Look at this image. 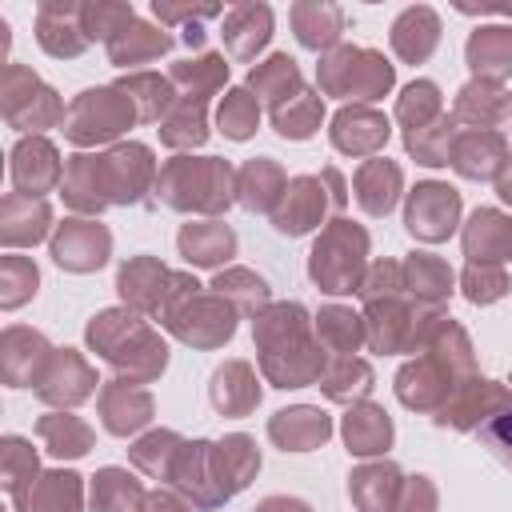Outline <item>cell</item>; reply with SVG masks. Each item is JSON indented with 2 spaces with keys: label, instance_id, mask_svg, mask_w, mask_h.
Masks as SVG:
<instances>
[{
  "label": "cell",
  "instance_id": "obj_1",
  "mask_svg": "<svg viewBox=\"0 0 512 512\" xmlns=\"http://www.w3.org/2000/svg\"><path fill=\"white\" fill-rule=\"evenodd\" d=\"M152 180V152L144 144H120L100 156H72L60 196L76 212H100L108 204H136Z\"/></svg>",
  "mask_w": 512,
  "mask_h": 512
},
{
  "label": "cell",
  "instance_id": "obj_2",
  "mask_svg": "<svg viewBox=\"0 0 512 512\" xmlns=\"http://www.w3.org/2000/svg\"><path fill=\"white\" fill-rule=\"evenodd\" d=\"M260 364L276 388H304L324 372V348L308 336V312L300 304H272L252 324Z\"/></svg>",
  "mask_w": 512,
  "mask_h": 512
},
{
  "label": "cell",
  "instance_id": "obj_3",
  "mask_svg": "<svg viewBox=\"0 0 512 512\" xmlns=\"http://www.w3.org/2000/svg\"><path fill=\"white\" fill-rule=\"evenodd\" d=\"M88 348L100 352V360H108L116 372H128L136 384L160 376L168 364L164 340L128 308H108V312L92 316Z\"/></svg>",
  "mask_w": 512,
  "mask_h": 512
},
{
  "label": "cell",
  "instance_id": "obj_4",
  "mask_svg": "<svg viewBox=\"0 0 512 512\" xmlns=\"http://www.w3.org/2000/svg\"><path fill=\"white\" fill-rule=\"evenodd\" d=\"M160 324H168L184 344L212 348L224 344L236 332V312L224 296H204L192 276H172L164 304H160Z\"/></svg>",
  "mask_w": 512,
  "mask_h": 512
},
{
  "label": "cell",
  "instance_id": "obj_5",
  "mask_svg": "<svg viewBox=\"0 0 512 512\" xmlns=\"http://www.w3.org/2000/svg\"><path fill=\"white\" fill-rule=\"evenodd\" d=\"M156 192L164 196L168 208H196V212H220L232 204V168L216 156H180L172 160L160 180H156Z\"/></svg>",
  "mask_w": 512,
  "mask_h": 512
},
{
  "label": "cell",
  "instance_id": "obj_6",
  "mask_svg": "<svg viewBox=\"0 0 512 512\" xmlns=\"http://www.w3.org/2000/svg\"><path fill=\"white\" fill-rule=\"evenodd\" d=\"M364 252H368L364 228H356L348 220H332V228L316 240V248L308 256V276L324 292H360Z\"/></svg>",
  "mask_w": 512,
  "mask_h": 512
},
{
  "label": "cell",
  "instance_id": "obj_7",
  "mask_svg": "<svg viewBox=\"0 0 512 512\" xmlns=\"http://www.w3.org/2000/svg\"><path fill=\"white\" fill-rule=\"evenodd\" d=\"M132 120L140 116L124 88H88L68 104L64 136L72 144H104V140H116Z\"/></svg>",
  "mask_w": 512,
  "mask_h": 512
},
{
  "label": "cell",
  "instance_id": "obj_8",
  "mask_svg": "<svg viewBox=\"0 0 512 512\" xmlns=\"http://www.w3.org/2000/svg\"><path fill=\"white\" fill-rule=\"evenodd\" d=\"M0 104H4V120L12 128H52L68 116L64 104L56 100V92L44 88L40 76L20 64L4 68V100Z\"/></svg>",
  "mask_w": 512,
  "mask_h": 512
},
{
  "label": "cell",
  "instance_id": "obj_9",
  "mask_svg": "<svg viewBox=\"0 0 512 512\" xmlns=\"http://www.w3.org/2000/svg\"><path fill=\"white\" fill-rule=\"evenodd\" d=\"M320 84L328 92L340 96H360V100H376L392 88V64L380 60L376 52H360V48H344L332 60H324L320 68Z\"/></svg>",
  "mask_w": 512,
  "mask_h": 512
},
{
  "label": "cell",
  "instance_id": "obj_10",
  "mask_svg": "<svg viewBox=\"0 0 512 512\" xmlns=\"http://www.w3.org/2000/svg\"><path fill=\"white\" fill-rule=\"evenodd\" d=\"M456 216H460V192L436 180H424L412 188L408 208H404V224L416 240H448L456 232Z\"/></svg>",
  "mask_w": 512,
  "mask_h": 512
},
{
  "label": "cell",
  "instance_id": "obj_11",
  "mask_svg": "<svg viewBox=\"0 0 512 512\" xmlns=\"http://www.w3.org/2000/svg\"><path fill=\"white\" fill-rule=\"evenodd\" d=\"M324 172L320 176H296V180H288V188H284V196H280V208L272 212V224H276V232H284V236H304L308 228H316L320 220H324V208L332 204V208H344V200L348 196H324Z\"/></svg>",
  "mask_w": 512,
  "mask_h": 512
},
{
  "label": "cell",
  "instance_id": "obj_12",
  "mask_svg": "<svg viewBox=\"0 0 512 512\" xmlns=\"http://www.w3.org/2000/svg\"><path fill=\"white\" fill-rule=\"evenodd\" d=\"M108 252H112V236L96 220L68 216L52 232V260L68 272H96L108 260Z\"/></svg>",
  "mask_w": 512,
  "mask_h": 512
},
{
  "label": "cell",
  "instance_id": "obj_13",
  "mask_svg": "<svg viewBox=\"0 0 512 512\" xmlns=\"http://www.w3.org/2000/svg\"><path fill=\"white\" fill-rule=\"evenodd\" d=\"M92 388H96V372L84 364V356L76 348L52 352L48 364H44V372H40V380H36V396L44 404H68V408L80 404V400H88Z\"/></svg>",
  "mask_w": 512,
  "mask_h": 512
},
{
  "label": "cell",
  "instance_id": "obj_14",
  "mask_svg": "<svg viewBox=\"0 0 512 512\" xmlns=\"http://www.w3.org/2000/svg\"><path fill=\"white\" fill-rule=\"evenodd\" d=\"M12 184L20 196H40L64 184V164L44 136H24L12 148Z\"/></svg>",
  "mask_w": 512,
  "mask_h": 512
},
{
  "label": "cell",
  "instance_id": "obj_15",
  "mask_svg": "<svg viewBox=\"0 0 512 512\" xmlns=\"http://www.w3.org/2000/svg\"><path fill=\"white\" fill-rule=\"evenodd\" d=\"M448 160L468 180H496L504 172V164H508V144L492 128H472V132L452 140V156Z\"/></svg>",
  "mask_w": 512,
  "mask_h": 512
},
{
  "label": "cell",
  "instance_id": "obj_16",
  "mask_svg": "<svg viewBox=\"0 0 512 512\" xmlns=\"http://www.w3.org/2000/svg\"><path fill=\"white\" fill-rule=\"evenodd\" d=\"M52 348L40 332L32 328H8L4 340H0V372H4V384L8 388H24V384H36L44 364H48Z\"/></svg>",
  "mask_w": 512,
  "mask_h": 512
},
{
  "label": "cell",
  "instance_id": "obj_17",
  "mask_svg": "<svg viewBox=\"0 0 512 512\" xmlns=\"http://www.w3.org/2000/svg\"><path fill=\"white\" fill-rule=\"evenodd\" d=\"M208 464H212V484L220 492V500L236 496L256 472H260V452L248 436H224L220 444L208 448Z\"/></svg>",
  "mask_w": 512,
  "mask_h": 512
},
{
  "label": "cell",
  "instance_id": "obj_18",
  "mask_svg": "<svg viewBox=\"0 0 512 512\" xmlns=\"http://www.w3.org/2000/svg\"><path fill=\"white\" fill-rule=\"evenodd\" d=\"M508 392L492 380H468L452 392V400L440 408L436 424H452V428H480L488 416H496L500 408H508Z\"/></svg>",
  "mask_w": 512,
  "mask_h": 512
},
{
  "label": "cell",
  "instance_id": "obj_19",
  "mask_svg": "<svg viewBox=\"0 0 512 512\" xmlns=\"http://www.w3.org/2000/svg\"><path fill=\"white\" fill-rule=\"evenodd\" d=\"M100 416H104V428L112 436L140 432L152 420V396L136 380H112L100 392Z\"/></svg>",
  "mask_w": 512,
  "mask_h": 512
},
{
  "label": "cell",
  "instance_id": "obj_20",
  "mask_svg": "<svg viewBox=\"0 0 512 512\" xmlns=\"http://www.w3.org/2000/svg\"><path fill=\"white\" fill-rule=\"evenodd\" d=\"M268 436H272L284 452H312V448H320V444L332 436V420H328V412L300 404V408L276 412L272 424H268Z\"/></svg>",
  "mask_w": 512,
  "mask_h": 512
},
{
  "label": "cell",
  "instance_id": "obj_21",
  "mask_svg": "<svg viewBox=\"0 0 512 512\" xmlns=\"http://www.w3.org/2000/svg\"><path fill=\"white\" fill-rule=\"evenodd\" d=\"M168 280H172V272H164V264H156L152 256H136V260H128V264L120 268L116 288H120L124 304H132V308H140V312H152V316H156V312H160V304H164Z\"/></svg>",
  "mask_w": 512,
  "mask_h": 512
},
{
  "label": "cell",
  "instance_id": "obj_22",
  "mask_svg": "<svg viewBox=\"0 0 512 512\" xmlns=\"http://www.w3.org/2000/svg\"><path fill=\"white\" fill-rule=\"evenodd\" d=\"M48 220H52V212H48V204H44L40 196L8 192L4 204H0V240H4L8 248H16V244H36V240H44Z\"/></svg>",
  "mask_w": 512,
  "mask_h": 512
},
{
  "label": "cell",
  "instance_id": "obj_23",
  "mask_svg": "<svg viewBox=\"0 0 512 512\" xmlns=\"http://www.w3.org/2000/svg\"><path fill=\"white\" fill-rule=\"evenodd\" d=\"M464 252L472 264L512 260V220H504L496 208H476L464 228Z\"/></svg>",
  "mask_w": 512,
  "mask_h": 512
},
{
  "label": "cell",
  "instance_id": "obj_24",
  "mask_svg": "<svg viewBox=\"0 0 512 512\" xmlns=\"http://www.w3.org/2000/svg\"><path fill=\"white\" fill-rule=\"evenodd\" d=\"M180 252L188 264H200V268H216L224 260H232L236 252V232L220 220H204V224H184L180 236H176Z\"/></svg>",
  "mask_w": 512,
  "mask_h": 512
},
{
  "label": "cell",
  "instance_id": "obj_25",
  "mask_svg": "<svg viewBox=\"0 0 512 512\" xmlns=\"http://www.w3.org/2000/svg\"><path fill=\"white\" fill-rule=\"evenodd\" d=\"M400 468L396 464H364L348 476V492L360 512H396L400 500Z\"/></svg>",
  "mask_w": 512,
  "mask_h": 512
},
{
  "label": "cell",
  "instance_id": "obj_26",
  "mask_svg": "<svg viewBox=\"0 0 512 512\" xmlns=\"http://www.w3.org/2000/svg\"><path fill=\"white\" fill-rule=\"evenodd\" d=\"M80 500H84V488L76 472H44L12 504L16 512H80Z\"/></svg>",
  "mask_w": 512,
  "mask_h": 512
},
{
  "label": "cell",
  "instance_id": "obj_27",
  "mask_svg": "<svg viewBox=\"0 0 512 512\" xmlns=\"http://www.w3.org/2000/svg\"><path fill=\"white\" fill-rule=\"evenodd\" d=\"M384 140H388V120L372 108H344L332 120V144L340 152L364 156V152H376Z\"/></svg>",
  "mask_w": 512,
  "mask_h": 512
},
{
  "label": "cell",
  "instance_id": "obj_28",
  "mask_svg": "<svg viewBox=\"0 0 512 512\" xmlns=\"http://www.w3.org/2000/svg\"><path fill=\"white\" fill-rule=\"evenodd\" d=\"M212 404L224 416H248L260 404L256 376H252V368L244 360H228L224 368H216V376H212Z\"/></svg>",
  "mask_w": 512,
  "mask_h": 512
},
{
  "label": "cell",
  "instance_id": "obj_29",
  "mask_svg": "<svg viewBox=\"0 0 512 512\" xmlns=\"http://www.w3.org/2000/svg\"><path fill=\"white\" fill-rule=\"evenodd\" d=\"M344 444L352 456H380L392 444V420L376 404H352L344 416Z\"/></svg>",
  "mask_w": 512,
  "mask_h": 512
},
{
  "label": "cell",
  "instance_id": "obj_30",
  "mask_svg": "<svg viewBox=\"0 0 512 512\" xmlns=\"http://www.w3.org/2000/svg\"><path fill=\"white\" fill-rule=\"evenodd\" d=\"M284 188H288V180L268 156L248 160L240 168V188L236 192H240V204L248 212H276V200L284 196Z\"/></svg>",
  "mask_w": 512,
  "mask_h": 512
},
{
  "label": "cell",
  "instance_id": "obj_31",
  "mask_svg": "<svg viewBox=\"0 0 512 512\" xmlns=\"http://www.w3.org/2000/svg\"><path fill=\"white\" fill-rule=\"evenodd\" d=\"M396 196H400V168L392 160H368L356 172V200L364 212L384 216V212H392Z\"/></svg>",
  "mask_w": 512,
  "mask_h": 512
},
{
  "label": "cell",
  "instance_id": "obj_32",
  "mask_svg": "<svg viewBox=\"0 0 512 512\" xmlns=\"http://www.w3.org/2000/svg\"><path fill=\"white\" fill-rule=\"evenodd\" d=\"M144 488L124 468H100L92 480V512H144Z\"/></svg>",
  "mask_w": 512,
  "mask_h": 512
},
{
  "label": "cell",
  "instance_id": "obj_33",
  "mask_svg": "<svg viewBox=\"0 0 512 512\" xmlns=\"http://www.w3.org/2000/svg\"><path fill=\"white\" fill-rule=\"evenodd\" d=\"M248 84L256 88V96L276 112L284 100H296L300 92H304V84H300V72H296V60L292 56H272L268 64H260V68H252V76H248Z\"/></svg>",
  "mask_w": 512,
  "mask_h": 512
},
{
  "label": "cell",
  "instance_id": "obj_34",
  "mask_svg": "<svg viewBox=\"0 0 512 512\" xmlns=\"http://www.w3.org/2000/svg\"><path fill=\"white\" fill-rule=\"evenodd\" d=\"M36 436L44 440V448L52 452V456H68V460H76V456H84L88 448H92V428L80 420V416H64V412H48V416H40L36 420Z\"/></svg>",
  "mask_w": 512,
  "mask_h": 512
},
{
  "label": "cell",
  "instance_id": "obj_35",
  "mask_svg": "<svg viewBox=\"0 0 512 512\" xmlns=\"http://www.w3.org/2000/svg\"><path fill=\"white\" fill-rule=\"evenodd\" d=\"M404 288L416 292V300L424 304H440L452 296V268L428 252H412L404 260Z\"/></svg>",
  "mask_w": 512,
  "mask_h": 512
},
{
  "label": "cell",
  "instance_id": "obj_36",
  "mask_svg": "<svg viewBox=\"0 0 512 512\" xmlns=\"http://www.w3.org/2000/svg\"><path fill=\"white\" fill-rule=\"evenodd\" d=\"M316 332H320V348H328V356H352V352L368 340L364 320H360L352 308H336V304L320 308Z\"/></svg>",
  "mask_w": 512,
  "mask_h": 512
},
{
  "label": "cell",
  "instance_id": "obj_37",
  "mask_svg": "<svg viewBox=\"0 0 512 512\" xmlns=\"http://www.w3.org/2000/svg\"><path fill=\"white\" fill-rule=\"evenodd\" d=\"M436 40H440V24L432 8H408L392 28V44L404 60H424L436 48Z\"/></svg>",
  "mask_w": 512,
  "mask_h": 512
},
{
  "label": "cell",
  "instance_id": "obj_38",
  "mask_svg": "<svg viewBox=\"0 0 512 512\" xmlns=\"http://www.w3.org/2000/svg\"><path fill=\"white\" fill-rule=\"evenodd\" d=\"M316 384H324V392L332 400H344V404L348 400H364L372 392V368L364 360H356V356H332Z\"/></svg>",
  "mask_w": 512,
  "mask_h": 512
},
{
  "label": "cell",
  "instance_id": "obj_39",
  "mask_svg": "<svg viewBox=\"0 0 512 512\" xmlns=\"http://www.w3.org/2000/svg\"><path fill=\"white\" fill-rule=\"evenodd\" d=\"M468 64L480 76L512 72V28H476L468 40Z\"/></svg>",
  "mask_w": 512,
  "mask_h": 512
},
{
  "label": "cell",
  "instance_id": "obj_40",
  "mask_svg": "<svg viewBox=\"0 0 512 512\" xmlns=\"http://www.w3.org/2000/svg\"><path fill=\"white\" fill-rule=\"evenodd\" d=\"M168 48H172V36L152 32V28L136 24V20H128L124 28H116V36L108 40L112 64H140V60H152V56H160Z\"/></svg>",
  "mask_w": 512,
  "mask_h": 512
},
{
  "label": "cell",
  "instance_id": "obj_41",
  "mask_svg": "<svg viewBox=\"0 0 512 512\" xmlns=\"http://www.w3.org/2000/svg\"><path fill=\"white\" fill-rule=\"evenodd\" d=\"M228 48H232V56H252L256 48H264L268 44V36H272V12L260 4H248V8H236L232 16H228Z\"/></svg>",
  "mask_w": 512,
  "mask_h": 512
},
{
  "label": "cell",
  "instance_id": "obj_42",
  "mask_svg": "<svg viewBox=\"0 0 512 512\" xmlns=\"http://www.w3.org/2000/svg\"><path fill=\"white\" fill-rule=\"evenodd\" d=\"M164 132V144H172V148H196L204 136H208V128H204V96H184L180 104H172V116L160 124Z\"/></svg>",
  "mask_w": 512,
  "mask_h": 512
},
{
  "label": "cell",
  "instance_id": "obj_43",
  "mask_svg": "<svg viewBox=\"0 0 512 512\" xmlns=\"http://www.w3.org/2000/svg\"><path fill=\"white\" fill-rule=\"evenodd\" d=\"M320 116H324L320 96H316V92H300L296 100H288V104H280V108L272 112V124H276V132L288 136V140H308V136L320 128Z\"/></svg>",
  "mask_w": 512,
  "mask_h": 512
},
{
  "label": "cell",
  "instance_id": "obj_44",
  "mask_svg": "<svg viewBox=\"0 0 512 512\" xmlns=\"http://www.w3.org/2000/svg\"><path fill=\"white\" fill-rule=\"evenodd\" d=\"M212 288H216V296H232L236 304H240V312H252V316H260L264 308H268V284L256 276V272H248V268H232V272H220L216 280H212Z\"/></svg>",
  "mask_w": 512,
  "mask_h": 512
},
{
  "label": "cell",
  "instance_id": "obj_45",
  "mask_svg": "<svg viewBox=\"0 0 512 512\" xmlns=\"http://www.w3.org/2000/svg\"><path fill=\"white\" fill-rule=\"evenodd\" d=\"M500 88L496 84H488V80H476V84H468L464 92H460V100H456V116L460 120H472V124H496L504 112H508V96H496Z\"/></svg>",
  "mask_w": 512,
  "mask_h": 512
},
{
  "label": "cell",
  "instance_id": "obj_46",
  "mask_svg": "<svg viewBox=\"0 0 512 512\" xmlns=\"http://www.w3.org/2000/svg\"><path fill=\"white\" fill-rule=\"evenodd\" d=\"M0 448H4V488H8V496L16 500V496H24L32 484H36V452H32V444L28 440H20V436H4L0 440Z\"/></svg>",
  "mask_w": 512,
  "mask_h": 512
},
{
  "label": "cell",
  "instance_id": "obj_47",
  "mask_svg": "<svg viewBox=\"0 0 512 512\" xmlns=\"http://www.w3.org/2000/svg\"><path fill=\"white\" fill-rule=\"evenodd\" d=\"M396 112H400V120H404L408 132H420V128H428V124H436V120H440V92H436V84H432V80L408 84ZM408 132H404V136H408Z\"/></svg>",
  "mask_w": 512,
  "mask_h": 512
},
{
  "label": "cell",
  "instance_id": "obj_48",
  "mask_svg": "<svg viewBox=\"0 0 512 512\" xmlns=\"http://www.w3.org/2000/svg\"><path fill=\"white\" fill-rule=\"evenodd\" d=\"M452 140H456V124H452L448 116H440L436 124H428V128L404 136L408 152H412L420 164H432V168H436V164H448V156H452Z\"/></svg>",
  "mask_w": 512,
  "mask_h": 512
},
{
  "label": "cell",
  "instance_id": "obj_49",
  "mask_svg": "<svg viewBox=\"0 0 512 512\" xmlns=\"http://www.w3.org/2000/svg\"><path fill=\"white\" fill-rule=\"evenodd\" d=\"M180 448H184V440H180L176 432H152V436H144V440L132 448V464L144 468L148 476L168 480V472H172Z\"/></svg>",
  "mask_w": 512,
  "mask_h": 512
},
{
  "label": "cell",
  "instance_id": "obj_50",
  "mask_svg": "<svg viewBox=\"0 0 512 512\" xmlns=\"http://www.w3.org/2000/svg\"><path fill=\"white\" fill-rule=\"evenodd\" d=\"M40 272L28 256H4L0 260V304L4 308H20L28 296H36Z\"/></svg>",
  "mask_w": 512,
  "mask_h": 512
},
{
  "label": "cell",
  "instance_id": "obj_51",
  "mask_svg": "<svg viewBox=\"0 0 512 512\" xmlns=\"http://www.w3.org/2000/svg\"><path fill=\"white\" fill-rule=\"evenodd\" d=\"M292 16H296V36H300L304 48H328L340 36V12L336 8L300 4Z\"/></svg>",
  "mask_w": 512,
  "mask_h": 512
},
{
  "label": "cell",
  "instance_id": "obj_52",
  "mask_svg": "<svg viewBox=\"0 0 512 512\" xmlns=\"http://www.w3.org/2000/svg\"><path fill=\"white\" fill-rule=\"evenodd\" d=\"M256 120H260V104L256 96H248L244 88H232L220 104V132L228 140H248L256 132Z\"/></svg>",
  "mask_w": 512,
  "mask_h": 512
},
{
  "label": "cell",
  "instance_id": "obj_53",
  "mask_svg": "<svg viewBox=\"0 0 512 512\" xmlns=\"http://www.w3.org/2000/svg\"><path fill=\"white\" fill-rule=\"evenodd\" d=\"M504 292H508V276L500 268H492V264H468L464 268V296L472 304H492Z\"/></svg>",
  "mask_w": 512,
  "mask_h": 512
},
{
  "label": "cell",
  "instance_id": "obj_54",
  "mask_svg": "<svg viewBox=\"0 0 512 512\" xmlns=\"http://www.w3.org/2000/svg\"><path fill=\"white\" fill-rule=\"evenodd\" d=\"M224 76H228V64L220 60V56H204V60H184V64H176L172 68V80H180V84H192V96H204L208 88H216V84H224Z\"/></svg>",
  "mask_w": 512,
  "mask_h": 512
},
{
  "label": "cell",
  "instance_id": "obj_55",
  "mask_svg": "<svg viewBox=\"0 0 512 512\" xmlns=\"http://www.w3.org/2000/svg\"><path fill=\"white\" fill-rule=\"evenodd\" d=\"M476 436H480V444L512 472V404L500 408L496 416H488V420L476 428Z\"/></svg>",
  "mask_w": 512,
  "mask_h": 512
},
{
  "label": "cell",
  "instance_id": "obj_56",
  "mask_svg": "<svg viewBox=\"0 0 512 512\" xmlns=\"http://www.w3.org/2000/svg\"><path fill=\"white\" fill-rule=\"evenodd\" d=\"M400 288H404V264H396V260L372 264L368 280H360V296H364L368 304H372V300H392Z\"/></svg>",
  "mask_w": 512,
  "mask_h": 512
},
{
  "label": "cell",
  "instance_id": "obj_57",
  "mask_svg": "<svg viewBox=\"0 0 512 512\" xmlns=\"http://www.w3.org/2000/svg\"><path fill=\"white\" fill-rule=\"evenodd\" d=\"M396 512H436V488L428 484V476H412V480L400 488Z\"/></svg>",
  "mask_w": 512,
  "mask_h": 512
},
{
  "label": "cell",
  "instance_id": "obj_58",
  "mask_svg": "<svg viewBox=\"0 0 512 512\" xmlns=\"http://www.w3.org/2000/svg\"><path fill=\"white\" fill-rule=\"evenodd\" d=\"M144 512H188L176 496H168V492H152L148 500H144Z\"/></svg>",
  "mask_w": 512,
  "mask_h": 512
},
{
  "label": "cell",
  "instance_id": "obj_59",
  "mask_svg": "<svg viewBox=\"0 0 512 512\" xmlns=\"http://www.w3.org/2000/svg\"><path fill=\"white\" fill-rule=\"evenodd\" d=\"M256 512H312L304 500H288V496H268Z\"/></svg>",
  "mask_w": 512,
  "mask_h": 512
},
{
  "label": "cell",
  "instance_id": "obj_60",
  "mask_svg": "<svg viewBox=\"0 0 512 512\" xmlns=\"http://www.w3.org/2000/svg\"><path fill=\"white\" fill-rule=\"evenodd\" d=\"M216 12H220V8H196L192 16H216ZM156 16H184V12H172L168 4H160V0H156Z\"/></svg>",
  "mask_w": 512,
  "mask_h": 512
},
{
  "label": "cell",
  "instance_id": "obj_61",
  "mask_svg": "<svg viewBox=\"0 0 512 512\" xmlns=\"http://www.w3.org/2000/svg\"><path fill=\"white\" fill-rule=\"evenodd\" d=\"M496 188H500V196H504V200H508V204H512V168H508V172H500V176H496Z\"/></svg>",
  "mask_w": 512,
  "mask_h": 512
}]
</instances>
